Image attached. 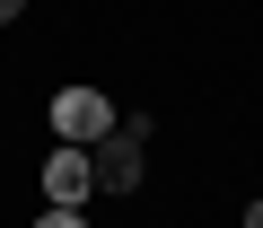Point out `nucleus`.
Instances as JSON below:
<instances>
[{"instance_id":"20e7f679","label":"nucleus","mask_w":263,"mask_h":228,"mask_svg":"<svg viewBox=\"0 0 263 228\" xmlns=\"http://www.w3.org/2000/svg\"><path fill=\"white\" fill-rule=\"evenodd\" d=\"M35 228H88V219H79V211H44Z\"/></svg>"},{"instance_id":"7ed1b4c3","label":"nucleus","mask_w":263,"mask_h":228,"mask_svg":"<svg viewBox=\"0 0 263 228\" xmlns=\"http://www.w3.org/2000/svg\"><path fill=\"white\" fill-rule=\"evenodd\" d=\"M88 193H97V167H88V149L62 141V149L44 158V202H53V211H79Z\"/></svg>"},{"instance_id":"f03ea898","label":"nucleus","mask_w":263,"mask_h":228,"mask_svg":"<svg viewBox=\"0 0 263 228\" xmlns=\"http://www.w3.org/2000/svg\"><path fill=\"white\" fill-rule=\"evenodd\" d=\"M114 123H123V114H114V97H105V88H62V97H53V132H62L70 149H97Z\"/></svg>"},{"instance_id":"39448f33","label":"nucleus","mask_w":263,"mask_h":228,"mask_svg":"<svg viewBox=\"0 0 263 228\" xmlns=\"http://www.w3.org/2000/svg\"><path fill=\"white\" fill-rule=\"evenodd\" d=\"M18 9H27V0H0V27H9V18H18Z\"/></svg>"},{"instance_id":"f257e3e1","label":"nucleus","mask_w":263,"mask_h":228,"mask_svg":"<svg viewBox=\"0 0 263 228\" xmlns=\"http://www.w3.org/2000/svg\"><path fill=\"white\" fill-rule=\"evenodd\" d=\"M141 141H149V123L141 114H123V123L88 149V167H97V193H141Z\"/></svg>"}]
</instances>
